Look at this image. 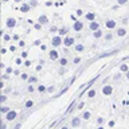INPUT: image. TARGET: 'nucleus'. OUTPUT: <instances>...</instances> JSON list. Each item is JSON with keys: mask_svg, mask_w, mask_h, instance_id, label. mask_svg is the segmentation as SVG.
<instances>
[{"mask_svg": "<svg viewBox=\"0 0 129 129\" xmlns=\"http://www.w3.org/2000/svg\"><path fill=\"white\" fill-rule=\"evenodd\" d=\"M62 43H63V38H62V36H60L59 34L55 35L54 38H52V43H51V44H52L54 47H59Z\"/></svg>", "mask_w": 129, "mask_h": 129, "instance_id": "obj_1", "label": "nucleus"}, {"mask_svg": "<svg viewBox=\"0 0 129 129\" xmlns=\"http://www.w3.org/2000/svg\"><path fill=\"white\" fill-rule=\"evenodd\" d=\"M74 43H75V39L73 38V36H64V39H63V44H64L66 47H71Z\"/></svg>", "mask_w": 129, "mask_h": 129, "instance_id": "obj_2", "label": "nucleus"}, {"mask_svg": "<svg viewBox=\"0 0 129 129\" xmlns=\"http://www.w3.org/2000/svg\"><path fill=\"white\" fill-rule=\"evenodd\" d=\"M16 117H18V113H16V110H10L6 114V120H8V121H14Z\"/></svg>", "mask_w": 129, "mask_h": 129, "instance_id": "obj_3", "label": "nucleus"}, {"mask_svg": "<svg viewBox=\"0 0 129 129\" xmlns=\"http://www.w3.org/2000/svg\"><path fill=\"white\" fill-rule=\"evenodd\" d=\"M102 93H104L105 95H110L112 93H113V87L110 86V85H106V86L102 87Z\"/></svg>", "mask_w": 129, "mask_h": 129, "instance_id": "obj_4", "label": "nucleus"}, {"mask_svg": "<svg viewBox=\"0 0 129 129\" xmlns=\"http://www.w3.org/2000/svg\"><path fill=\"white\" fill-rule=\"evenodd\" d=\"M73 28H74V31L78 32V31H81V30L83 28V23H82V22H78V20H75V22H74V26H73Z\"/></svg>", "mask_w": 129, "mask_h": 129, "instance_id": "obj_5", "label": "nucleus"}, {"mask_svg": "<svg viewBox=\"0 0 129 129\" xmlns=\"http://www.w3.org/2000/svg\"><path fill=\"white\" fill-rule=\"evenodd\" d=\"M6 24H7L8 28H14V27L16 26V19H14V18H8Z\"/></svg>", "mask_w": 129, "mask_h": 129, "instance_id": "obj_6", "label": "nucleus"}, {"mask_svg": "<svg viewBox=\"0 0 129 129\" xmlns=\"http://www.w3.org/2000/svg\"><path fill=\"white\" fill-rule=\"evenodd\" d=\"M89 28H90L91 31H97L100 28V23L95 22V20H93V22H90V24H89Z\"/></svg>", "mask_w": 129, "mask_h": 129, "instance_id": "obj_7", "label": "nucleus"}, {"mask_svg": "<svg viewBox=\"0 0 129 129\" xmlns=\"http://www.w3.org/2000/svg\"><path fill=\"white\" fill-rule=\"evenodd\" d=\"M30 8H31V4L30 3H22V6H20V11L22 12H28L30 11Z\"/></svg>", "mask_w": 129, "mask_h": 129, "instance_id": "obj_8", "label": "nucleus"}, {"mask_svg": "<svg viewBox=\"0 0 129 129\" xmlns=\"http://www.w3.org/2000/svg\"><path fill=\"white\" fill-rule=\"evenodd\" d=\"M105 26H106L108 30H113V28H116V22L114 20H108V22L105 23Z\"/></svg>", "mask_w": 129, "mask_h": 129, "instance_id": "obj_9", "label": "nucleus"}, {"mask_svg": "<svg viewBox=\"0 0 129 129\" xmlns=\"http://www.w3.org/2000/svg\"><path fill=\"white\" fill-rule=\"evenodd\" d=\"M58 58H59L58 51H56V50H51V51H50V59H51V60H56Z\"/></svg>", "mask_w": 129, "mask_h": 129, "instance_id": "obj_10", "label": "nucleus"}, {"mask_svg": "<svg viewBox=\"0 0 129 129\" xmlns=\"http://www.w3.org/2000/svg\"><path fill=\"white\" fill-rule=\"evenodd\" d=\"M71 125L74 128H78L79 125H81V118H79V117H74V118L71 120Z\"/></svg>", "mask_w": 129, "mask_h": 129, "instance_id": "obj_11", "label": "nucleus"}, {"mask_svg": "<svg viewBox=\"0 0 129 129\" xmlns=\"http://www.w3.org/2000/svg\"><path fill=\"white\" fill-rule=\"evenodd\" d=\"M38 22H39L40 24H43V26H44V24H47V23H48V18H47L46 15H40V16H39V19H38Z\"/></svg>", "mask_w": 129, "mask_h": 129, "instance_id": "obj_12", "label": "nucleus"}, {"mask_svg": "<svg viewBox=\"0 0 129 129\" xmlns=\"http://www.w3.org/2000/svg\"><path fill=\"white\" fill-rule=\"evenodd\" d=\"M67 32H69V28L67 27H63V28H59V30H58V34L60 36H66Z\"/></svg>", "mask_w": 129, "mask_h": 129, "instance_id": "obj_13", "label": "nucleus"}, {"mask_svg": "<svg viewBox=\"0 0 129 129\" xmlns=\"http://www.w3.org/2000/svg\"><path fill=\"white\" fill-rule=\"evenodd\" d=\"M86 20H89V22L95 20V15L93 14V12H89V14H86Z\"/></svg>", "mask_w": 129, "mask_h": 129, "instance_id": "obj_14", "label": "nucleus"}, {"mask_svg": "<svg viewBox=\"0 0 129 129\" xmlns=\"http://www.w3.org/2000/svg\"><path fill=\"white\" fill-rule=\"evenodd\" d=\"M93 36H94L95 39H100L101 36H102V31H101L100 28H98V30H97V31H94V32H93Z\"/></svg>", "mask_w": 129, "mask_h": 129, "instance_id": "obj_15", "label": "nucleus"}, {"mask_svg": "<svg viewBox=\"0 0 129 129\" xmlns=\"http://www.w3.org/2000/svg\"><path fill=\"white\" fill-rule=\"evenodd\" d=\"M117 35L118 36H125L126 35V30H125V28H118V30H117Z\"/></svg>", "mask_w": 129, "mask_h": 129, "instance_id": "obj_16", "label": "nucleus"}, {"mask_svg": "<svg viewBox=\"0 0 129 129\" xmlns=\"http://www.w3.org/2000/svg\"><path fill=\"white\" fill-rule=\"evenodd\" d=\"M83 50H85L83 44H75V51H78V52H82Z\"/></svg>", "mask_w": 129, "mask_h": 129, "instance_id": "obj_17", "label": "nucleus"}, {"mask_svg": "<svg viewBox=\"0 0 129 129\" xmlns=\"http://www.w3.org/2000/svg\"><path fill=\"white\" fill-rule=\"evenodd\" d=\"M120 70L122 71V73H126V71L129 70V66H128V64H121V66H120Z\"/></svg>", "mask_w": 129, "mask_h": 129, "instance_id": "obj_18", "label": "nucleus"}, {"mask_svg": "<svg viewBox=\"0 0 129 129\" xmlns=\"http://www.w3.org/2000/svg\"><path fill=\"white\" fill-rule=\"evenodd\" d=\"M10 110H11V109L8 108V106H2V109H0V112H2L3 114H7V113L10 112Z\"/></svg>", "mask_w": 129, "mask_h": 129, "instance_id": "obj_19", "label": "nucleus"}, {"mask_svg": "<svg viewBox=\"0 0 129 129\" xmlns=\"http://www.w3.org/2000/svg\"><path fill=\"white\" fill-rule=\"evenodd\" d=\"M90 117H91V113H90V112H85L83 116H82V118H83V120H89Z\"/></svg>", "mask_w": 129, "mask_h": 129, "instance_id": "obj_20", "label": "nucleus"}, {"mask_svg": "<svg viewBox=\"0 0 129 129\" xmlns=\"http://www.w3.org/2000/svg\"><path fill=\"white\" fill-rule=\"evenodd\" d=\"M87 97H89V98L95 97V90H93V89H91V90H89V91H87Z\"/></svg>", "mask_w": 129, "mask_h": 129, "instance_id": "obj_21", "label": "nucleus"}, {"mask_svg": "<svg viewBox=\"0 0 129 129\" xmlns=\"http://www.w3.org/2000/svg\"><path fill=\"white\" fill-rule=\"evenodd\" d=\"M59 64H60V66H66V64H67V59L66 58H60L59 59Z\"/></svg>", "mask_w": 129, "mask_h": 129, "instance_id": "obj_22", "label": "nucleus"}, {"mask_svg": "<svg viewBox=\"0 0 129 129\" xmlns=\"http://www.w3.org/2000/svg\"><path fill=\"white\" fill-rule=\"evenodd\" d=\"M36 81H38L36 77H30V78H28V82H30V83H35Z\"/></svg>", "mask_w": 129, "mask_h": 129, "instance_id": "obj_23", "label": "nucleus"}, {"mask_svg": "<svg viewBox=\"0 0 129 129\" xmlns=\"http://www.w3.org/2000/svg\"><path fill=\"white\" fill-rule=\"evenodd\" d=\"M3 40H4V42H8V40H11V36L8 34H4L3 35Z\"/></svg>", "mask_w": 129, "mask_h": 129, "instance_id": "obj_24", "label": "nucleus"}, {"mask_svg": "<svg viewBox=\"0 0 129 129\" xmlns=\"http://www.w3.org/2000/svg\"><path fill=\"white\" fill-rule=\"evenodd\" d=\"M31 106H34V101H27L26 102V108H31Z\"/></svg>", "mask_w": 129, "mask_h": 129, "instance_id": "obj_25", "label": "nucleus"}, {"mask_svg": "<svg viewBox=\"0 0 129 129\" xmlns=\"http://www.w3.org/2000/svg\"><path fill=\"white\" fill-rule=\"evenodd\" d=\"M42 26H43V24H40V23L38 22V23L34 24V28H35V30H40V28H42Z\"/></svg>", "mask_w": 129, "mask_h": 129, "instance_id": "obj_26", "label": "nucleus"}, {"mask_svg": "<svg viewBox=\"0 0 129 129\" xmlns=\"http://www.w3.org/2000/svg\"><path fill=\"white\" fill-rule=\"evenodd\" d=\"M38 90H39L40 93H44V91L47 90V87H46V86H43V85H42V86H39V87H38Z\"/></svg>", "mask_w": 129, "mask_h": 129, "instance_id": "obj_27", "label": "nucleus"}, {"mask_svg": "<svg viewBox=\"0 0 129 129\" xmlns=\"http://www.w3.org/2000/svg\"><path fill=\"white\" fill-rule=\"evenodd\" d=\"M14 71H15V70H14L12 67H7V69H6V73H7V74H12Z\"/></svg>", "mask_w": 129, "mask_h": 129, "instance_id": "obj_28", "label": "nucleus"}, {"mask_svg": "<svg viewBox=\"0 0 129 129\" xmlns=\"http://www.w3.org/2000/svg\"><path fill=\"white\" fill-rule=\"evenodd\" d=\"M28 78H30V77H28V74H26V73H23V74H22V79H23V81H28Z\"/></svg>", "mask_w": 129, "mask_h": 129, "instance_id": "obj_29", "label": "nucleus"}, {"mask_svg": "<svg viewBox=\"0 0 129 129\" xmlns=\"http://www.w3.org/2000/svg\"><path fill=\"white\" fill-rule=\"evenodd\" d=\"M97 122H98V125H102L104 124V118L102 117H98V118H97Z\"/></svg>", "mask_w": 129, "mask_h": 129, "instance_id": "obj_30", "label": "nucleus"}, {"mask_svg": "<svg viewBox=\"0 0 129 129\" xmlns=\"http://www.w3.org/2000/svg\"><path fill=\"white\" fill-rule=\"evenodd\" d=\"M6 101H7V95H2V98H0V102H2V104H4Z\"/></svg>", "mask_w": 129, "mask_h": 129, "instance_id": "obj_31", "label": "nucleus"}, {"mask_svg": "<svg viewBox=\"0 0 129 129\" xmlns=\"http://www.w3.org/2000/svg\"><path fill=\"white\" fill-rule=\"evenodd\" d=\"M112 38H113L112 34H106V35H105V39H106V40H110Z\"/></svg>", "mask_w": 129, "mask_h": 129, "instance_id": "obj_32", "label": "nucleus"}, {"mask_svg": "<svg viewBox=\"0 0 129 129\" xmlns=\"http://www.w3.org/2000/svg\"><path fill=\"white\" fill-rule=\"evenodd\" d=\"M27 55H28V52H27V51H23V52H22V58H23V59H26V58H27Z\"/></svg>", "mask_w": 129, "mask_h": 129, "instance_id": "obj_33", "label": "nucleus"}, {"mask_svg": "<svg viewBox=\"0 0 129 129\" xmlns=\"http://www.w3.org/2000/svg\"><path fill=\"white\" fill-rule=\"evenodd\" d=\"M79 62H81V58H79V56H77V58H74V64L79 63Z\"/></svg>", "mask_w": 129, "mask_h": 129, "instance_id": "obj_34", "label": "nucleus"}, {"mask_svg": "<svg viewBox=\"0 0 129 129\" xmlns=\"http://www.w3.org/2000/svg\"><path fill=\"white\" fill-rule=\"evenodd\" d=\"M26 46V43H24V40H19V47H24Z\"/></svg>", "mask_w": 129, "mask_h": 129, "instance_id": "obj_35", "label": "nucleus"}, {"mask_svg": "<svg viewBox=\"0 0 129 129\" xmlns=\"http://www.w3.org/2000/svg\"><path fill=\"white\" fill-rule=\"evenodd\" d=\"M30 4H31V7H35L36 4H38V3H36L35 0H31V2H30Z\"/></svg>", "mask_w": 129, "mask_h": 129, "instance_id": "obj_36", "label": "nucleus"}, {"mask_svg": "<svg viewBox=\"0 0 129 129\" xmlns=\"http://www.w3.org/2000/svg\"><path fill=\"white\" fill-rule=\"evenodd\" d=\"M83 106H85V104H83V102H81V104L78 105V108H77V109H79V110H81V109H83Z\"/></svg>", "mask_w": 129, "mask_h": 129, "instance_id": "obj_37", "label": "nucleus"}, {"mask_svg": "<svg viewBox=\"0 0 129 129\" xmlns=\"http://www.w3.org/2000/svg\"><path fill=\"white\" fill-rule=\"evenodd\" d=\"M117 2H118V4H121V6H122V4H125L128 0H117Z\"/></svg>", "mask_w": 129, "mask_h": 129, "instance_id": "obj_38", "label": "nucleus"}, {"mask_svg": "<svg viewBox=\"0 0 129 129\" xmlns=\"http://www.w3.org/2000/svg\"><path fill=\"white\" fill-rule=\"evenodd\" d=\"M12 39H14V40H19V35H18V34H15L14 36H12Z\"/></svg>", "mask_w": 129, "mask_h": 129, "instance_id": "obj_39", "label": "nucleus"}, {"mask_svg": "<svg viewBox=\"0 0 129 129\" xmlns=\"http://www.w3.org/2000/svg\"><path fill=\"white\" fill-rule=\"evenodd\" d=\"M24 66H31V62H30V60H26V62H24Z\"/></svg>", "mask_w": 129, "mask_h": 129, "instance_id": "obj_40", "label": "nucleus"}, {"mask_svg": "<svg viewBox=\"0 0 129 129\" xmlns=\"http://www.w3.org/2000/svg\"><path fill=\"white\" fill-rule=\"evenodd\" d=\"M35 69H36V71H40V70H42V64H38Z\"/></svg>", "mask_w": 129, "mask_h": 129, "instance_id": "obj_41", "label": "nucleus"}, {"mask_svg": "<svg viewBox=\"0 0 129 129\" xmlns=\"http://www.w3.org/2000/svg\"><path fill=\"white\" fill-rule=\"evenodd\" d=\"M82 14H83V12H82V10H77V15H78V16H81Z\"/></svg>", "mask_w": 129, "mask_h": 129, "instance_id": "obj_42", "label": "nucleus"}, {"mask_svg": "<svg viewBox=\"0 0 129 129\" xmlns=\"http://www.w3.org/2000/svg\"><path fill=\"white\" fill-rule=\"evenodd\" d=\"M15 62H16V64H22V59H20V58H18V59L15 60Z\"/></svg>", "mask_w": 129, "mask_h": 129, "instance_id": "obj_43", "label": "nucleus"}, {"mask_svg": "<svg viewBox=\"0 0 129 129\" xmlns=\"http://www.w3.org/2000/svg\"><path fill=\"white\" fill-rule=\"evenodd\" d=\"M34 90H35V89H34V86H28V91H30V93H32Z\"/></svg>", "mask_w": 129, "mask_h": 129, "instance_id": "obj_44", "label": "nucleus"}, {"mask_svg": "<svg viewBox=\"0 0 129 129\" xmlns=\"http://www.w3.org/2000/svg\"><path fill=\"white\" fill-rule=\"evenodd\" d=\"M50 31H51V32H55V31H58V28H56V27H51Z\"/></svg>", "mask_w": 129, "mask_h": 129, "instance_id": "obj_45", "label": "nucleus"}, {"mask_svg": "<svg viewBox=\"0 0 129 129\" xmlns=\"http://www.w3.org/2000/svg\"><path fill=\"white\" fill-rule=\"evenodd\" d=\"M34 44H35V46H40V40H35Z\"/></svg>", "mask_w": 129, "mask_h": 129, "instance_id": "obj_46", "label": "nucleus"}, {"mask_svg": "<svg viewBox=\"0 0 129 129\" xmlns=\"http://www.w3.org/2000/svg\"><path fill=\"white\" fill-rule=\"evenodd\" d=\"M109 126H114V121H109Z\"/></svg>", "mask_w": 129, "mask_h": 129, "instance_id": "obj_47", "label": "nucleus"}, {"mask_svg": "<svg viewBox=\"0 0 129 129\" xmlns=\"http://www.w3.org/2000/svg\"><path fill=\"white\" fill-rule=\"evenodd\" d=\"M15 50H16L15 46H10V51H15Z\"/></svg>", "mask_w": 129, "mask_h": 129, "instance_id": "obj_48", "label": "nucleus"}, {"mask_svg": "<svg viewBox=\"0 0 129 129\" xmlns=\"http://www.w3.org/2000/svg\"><path fill=\"white\" fill-rule=\"evenodd\" d=\"M2 129H7V125H6V122H2Z\"/></svg>", "mask_w": 129, "mask_h": 129, "instance_id": "obj_49", "label": "nucleus"}, {"mask_svg": "<svg viewBox=\"0 0 129 129\" xmlns=\"http://www.w3.org/2000/svg\"><path fill=\"white\" fill-rule=\"evenodd\" d=\"M46 6H47V7H50V6H52V2H46Z\"/></svg>", "mask_w": 129, "mask_h": 129, "instance_id": "obj_50", "label": "nucleus"}, {"mask_svg": "<svg viewBox=\"0 0 129 129\" xmlns=\"http://www.w3.org/2000/svg\"><path fill=\"white\" fill-rule=\"evenodd\" d=\"M47 91H50V93H52V91H54V87H48V89H47Z\"/></svg>", "mask_w": 129, "mask_h": 129, "instance_id": "obj_51", "label": "nucleus"}, {"mask_svg": "<svg viewBox=\"0 0 129 129\" xmlns=\"http://www.w3.org/2000/svg\"><path fill=\"white\" fill-rule=\"evenodd\" d=\"M40 48H42V50L44 51V50H46V46H44V44H40Z\"/></svg>", "mask_w": 129, "mask_h": 129, "instance_id": "obj_52", "label": "nucleus"}, {"mask_svg": "<svg viewBox=\"0 0 129 129\" xmlns=\"http://www.w3.org/2000/svg\"><path fill=\"white\" fill-rule=\"evenodd\" d=\"M0 52H2V54H6L7 50H6V48H2V51H0Z\"/></svg>", "mask_w": 129, "mask_h": 129, "instance_id": "obj_53", "label": "nucleus"}, {"mask_svg": "<svg viewBox=\"0 0 129 129\" xmlns=\"http://www.w3.org/2000/svg\"><path fill=\"white\" fill-rule=\"evenodd\" d=\"M0 87H4V79L2 81V82H0Z\"/></svg>", "mask_w": 129, "mask_h": 129, "instance_id": "obj_54", "label": "nucleus"}, {"mask_svg": "<svg viewBox=\"0 0 129 129\" xmlns=\"http://www.w3.org/2000/svg\"><path fill=\"white\" fill-rule=\"evenodd\" d=\"M20 126H22V124H18V125H16V126H15V129H19Z\"/></svg>", "mask_w": 129, "mask_h": 129, "instance_id": "obj_55", "label": "nucleus"}, {"mask_svg": "<svg viewBox=\"0 0 129 129\" xmlns=\"http://www.w3.org/2000/svg\"><path fill=\"white\" fill-rule=\"evenodd\" d=\"M97 129H105V128L102 126V125H100V126H98V128H97Z\"/></svg>", "mask_w": 129, "mask_h": 129, "instance_id": "obj_56", "label": "nucleus"}, {"mask_svg": "<svg viewBox=\"0 0 129 129\" xmlns=\"http://www.w3.org/2000/svg\"><path fill=\"white\" fill-rule=\"evenodd\" d=\"M15 3H22V0H14Z\"/></svg>", "mask_w": 129, "mask_h": 129, "instance_id": "obj_57", "label": "nucleus"}, {"mask_svg": "<svg viewBox=\"0 0 129 129\" xmlns=\"http://www.w3.org/2000/svg\"><path fill=\"white\" fill-rule=\"evenodd\" d=\"M126 78H128V79H129V70H128V71H126Z\"/></svg>", "mask_w": 129, "mask_h": 129, "instance_id": "obj_58", "label": "nucleus"}, {"mask_svg": "<svg viewBox=\"0 0 129 129\" xmlns=\"http://www.w3.org/2000/svg\"><path fill=\"white\" fill-rule=\"evenodd\" d=\"M60 129H69L67 126H62V128H60Z\"/></svg>", "mask_w": 129, "mask_h": 129, "instance_id": "obj_59", "label": "nucleus"}, {"mask_svg": "<svg viewBox=\"0 0 129 129\" xmlns=\"http://www.w3.org/2000/svg\"><path fill=\"white\" fill-rule=\"evenodd\" d=\"M3 2H4V3H6V2H10V0H3Z\"/></svg>", "mask_w": 129, "mask_h": 129, "instance_id": "obj_60", "label": "nucleus"}, {"mask_svg": "<svg viewBox=\"0 0 129 129\" xmlns=\"http://www.w3.org/2000/svg\"><path fill=\"white\" fill-rule=\"evenodd\" d=\"M60 2H64V0H60Z\"/></svg>", "mask_w": 129, "mask_h": 129, "instance_id": "obj_61", "label": "nucleus"}]
</instances>
